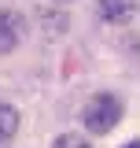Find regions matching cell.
<instances>
[{"mask_svg":"<svg viewBox=\"0 0 140 148\" xmlns=\"http://www.w3.org/2000/svg\"><path fill=\"white\" fill-rule=\"evenodd\" d=\"M22 15L18 11H11V8H0V56L15 52L18 41H22Z\"/></svg>","mask_w":140,"mask_h":148,"instance_id":"obj_2","label":"cell"},{"mask_svg":"<svg viewBox=\"0 0 140 148\" xmlns=\"http://www.w3.org/2000/svg\"><path fill=\"white\" fill-rule=\"evenodd\" d=\"M52 148H92V145H88L81 133H59L52 141Z\"/></svg>","mask_w":140,"mask_h":148,"instance_id":"obj_5","label":"cell"},{"mask_svg":"<svg viewBox=\"0 0 140 148\" xmlns=\"http://www.w3.org/2000/svg\"><path fill=\"white\" fill-rule=\"evenodd\" d=\"M15 133H18V111L0 100V145H7Z\"/></svg>","mask_w":140,"mask_h":148,"instance_id":"obj_4","label":"cell"},{"mask_svg":"<svg viewBox=\"0 0 140 148\" xmlns=\"http://www.w3.org/2000/svg\"><path fill=\"white\" fill-rule=\"evenodd\" d=\"M122 148H140V141H129V145H122Z\"/></svg>","mask_w":140,"mask_h":148,"instance_id":"obj_6","label":"cell"},{"mask_svg":"<svg viewBox=\"0 0 140 148\" xmlns=\"http://www.w3.org/2000/svg\"><path fill=\"white\" fill-rule=\"evenodd\" d=\"M122 100L114 96V92H96L92 100H88L85 108H81V122H85L88 133H111V130L122 122Z\"/></svg>","mask_w":140,"mask_h":148,"instance_id":"obj_1","label":"cell"},{"mask_svg":"<svg viewBox=\"0 0 140 148\" xmlns=\"http://www.w3.org/2000/svg\"><path fill=\"white\" fill-rule=\"evenodd\" d=\"M140 11V0H100V18L103 22H129Z\"/></svg>","mask_w":140,"mask_h":148,"instance_id":"obj_3","label":"cell"}]
</instances>
